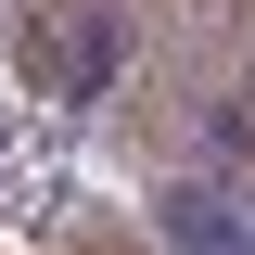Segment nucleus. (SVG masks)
I'll return each instance as SVG.
<instances>
[{
	"label": "nucleus",
	"mask_w": 255,
	"mask_h": 255,
	"mask_svg": "<svg viewBox=\"0 0 255 255\" xmlns=\"http://www.w3.org/2000/svg\"><path fill=\"white\" fill-rule=\"evenodd\" d=\"M13 51H26V77L38 90H102L128 64V26H115V0H26V26H13Z\"/></svg>",
	"instance_id": "1"
},
{
	"label": "nucleus",
	"mask_w": 255,
	"mask_h": 255,
	"mask_svg": "<svg viewBox=\"0 0 255 255\" xmlns=\"http://www.w3.org/2000/svg\"><path fill=\"white\" fill-rule=\"evenodd\" d=\"M153 230H166V255H255V204L230 179H166L153 191Z\"/></svg>",
	"instance_id": "2"
}]
</instances>
